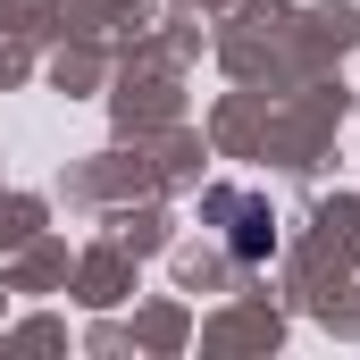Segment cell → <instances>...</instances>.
Listing matches in <instances>:
<instances>
[{
    "label": "cell",
    "mask_w": 360,
    "mask_h": 360,
    "mask_svg": "<svg viewBox=\"0 0 360 360\" xmlns=\"http://www.w3.org/2000/svg\"><path fill=\"white\" fill-rule=\"evenodd\" d=\"M235 252H243V260L269 252V210H243V218H235Z\"/></svg>",
    "instance_id": "1"
}]
</instances>
